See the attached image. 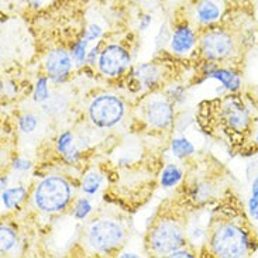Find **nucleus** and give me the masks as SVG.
I'll return each mask as SVG.
<instances>
[{"label": "nucleus", "mask_w": 258, "mask_h": 258, "mask_svg": "<svg viewBox=\"0 0 258 258\" xmlns=\"http://www.w3.org/2000/svg\"><path fill=\"white\" fill-rule=\"evenodd\" d=\"M202 49L205 55L210 59H222L231 54L233 41L224 33H210L203 37Z\"/></svg>", "instance_id": "7"}, {"label": "nucleus", "mask_w": 258, "mask_h": 258, "mask_svg": "<svg viewBox=\"0 0 258 258\" xmlns=\"http://www.w3.org/2000/svg\"><path fill=\"white\" fill-rule=\"evenodd\" d=\"M124 106L121 100L112 95L99 96L91 103L89 114L92 121L98 127L114 126L123 116Z\"/></svg>", "instance_id": "3"}, {"label": "nucleus", "mask_w": 258, "mask_h": 258, "mask_svg": "<svg viewBox=\"0 0 258 258\" xmlns=\"http://www.w3.org/2000/svg\"><path fill=\"white\" fill-rule=\"evenodd\" d=\"M220 14L219 7L213 3V2H205L202 3L199 9H198V16H199V20L203 23H209V21L216 20Z\"/></svg>", "instance_id": "15"}, {"label": "nucleus", "mask_w": 258, "mask_h": 258, "mask_svg": "<svg viewBox=\"0 0 258 258\" xmlns=\"http://www.w3.org/2000/svg\"><path fill=\"white\" fill-rule=\"evenodd\" d=\"M91 203L88 202V201H81V202L78 203L77 209H75V217L77 219H84L91 212Z\"/></svg>", "instance_id": "24"}, {"label": "nucleus", "mask_w": 258, "mask_h": 258, "mask_svg": "<svg viewBox=\"0 0 258 258\" xmlns=\"http://www.w3.org/2000/svg\"><path fill=\"white\" fill-rule=\"evenodd\" d=\"M212 245L220 257H243L248 248V238L243 229L234 224H224L213 233Z\"/></svg>", "instance_id": "2"}, {"label": "nucleus", "mask_w": 258, "mask_h": 258, "mask_svg": "<svg viewBox=\"0 0 258 258\" xmlns=\"http://www.w3.org/2000/svg\"><path fill=\"white\" fill-rule=\"evenodd\" d=\"M102 34V30L98 26H92L89 28V31H88V34H86V41H91V40H96L99 35Z\"/></svg>", "instance_id": "26"}, {"label": "nucleus", "mask_w": 258, "mask_h": 258, "mask_svg": "<svg viewBox=\"0 0 258 258\" xmlns=\"http://www.w3.org/2000/svg\"><path fill=\"white\" fill-rule=\"evenodd\" d=\"M134 75L137 77L139 82L146 85V86H154L158 81V70L154 65H150V63L140 65L137 71L134 72Z\"/></svg>", "instance_id": "12"}, {"label": "nucleus", "mask_w": 258, "mask_h": 258, "mask_svg": "<svg viewBox=\"0 0 258 258\" xmlns=\"http://www.w3.org/2000/svg\"><path fill=\"white\" fill-rule=\"evenodd\" d=\"M248 209H250L251 216L258 220V190L252 192L251 198H250V202H248Z\"/></svg>", "instance_id": "25"}, {"label": "nucleus", "mask_w": 258, "mask_h": 258, "mask_svg": "<svg viewBox=\"0 0 258 258\" xmlns=\"http://www.w3.org/2000/svg\"><path fill=\"white\" fill-rule=\"evenodd\" d=\"M93 58H96V49H92V52H91V55H89V62H93Z\"/></svg>", "instance_id": "29"}, {"label": "nucleus", "mask_w": 258, "mask_h": 258, "mask_svg": "<svg viewBox=\"0 0 258 258\" xmlns=\"http://www.w3.org/2000/svg\"><path fill=\"white\" fill-rule=\"evenodd\" d=\"M172 153L176 157H185L194 153V146L186 139H176L172 141Z\"/></svg>", "instance_id": "18"}, {"label": "nucleus", "mask_w": 258, "mask_h": 258, "mask_svg": "<svg viewBox=\"0 0 258 258\" xmlns=\"http://www.w3.org/2000/svg\"><path fill=\"white\" fill-rule=\"evenodd\" d=\"M252 192H255V190H258V178L255 179V181L252 182Z\"/></svg>", "instance_id": "30"}, {"label": "nucleus", "mask_w": 258, "mask_h": 258, "mask_svg": "<svg viewBox=\"0 0 258 258\" xmlns=\"http://www.w3.org/2000/svg\"><path fill=\"white\" fill-rule=\"evenodd\" d=\"M89 244L98 251H109L123 240V229L112 220H99L89 227Z\"/></svg>", "instance_id": "4"}, {"label": "nucleus", "mask_w": 258, "mask_h": 258, "mask_svg": "<svg viewBox=\"0 0 258 258\" xmlns=\"http://www.w3.org/2000/svg\"><path fill=\"white\" fill-rule=\"evenodd\" d=\"M48 99V88H47V79L45 78H41L38 82H37V86H35L34 92V100L35 102H45Z\"/></svg>", "instance_id": "20"}, {"label": "nucleus", "mask_w": 258, "mask_h": 258, "mask_svg": "<svg viewBox=\"0 0 258 258\" xmlns=\"http://www.w3.org/2000/svg\"><path fill=\"white\" fill-rule=\"evenodd\" d=\"M86 41H79L75 45V48L72 49V56L74 59L77 61L78 63H82L85 59V55H86Z\"/></svg>", "instance_id": "23"}, {"label": "nucleus", "mask_w": 258, "mask_h": 258, "mask_svg": "<svg viewBox=\"0 0 258 258\" xmlns=\"http://www.w3.org/2000/svg\"><path fill=\"white\" fill-rule=\"evenodd\" d=\"M257 143H258V133H257Z\"/></svg>", "instance_id": "31"}, {"label": "nucleus", "mask_w": 258, "mask_h": 258, "mask_svg": "<svg viewBox=\"0 0 258 258\" xmlns=\"http://www.w3.org/2000/svg\"><path fill=\"white\" fill-rule=\"evenodd\" d=\"M224 119L227 126L233 130H244L248 124V112L243 105L237 103L236 100H229L224 106Z\"/></svg>", "instance_id": "10"}, {"label": "nucleus", "mask_w": 258, "mask_h": 258, "mask_svg": "<svg viewBox=\"0 0 258 258\" xmlns=\"http://www.w3.org/2000/svg\"><path fill=\"white\" fill-rule=\"evenodd\" d=\"M195 44V37L194 33L186 27L178 28L174 33L172 41H171V47L175 52L182 54V52H188L189 49L194 47Z\"/></svg>", "instance_id": "11"}, {"label": "nucleus", "mask_w": 258, "mask_h": 258, "mask_svg": "<svg viewBox=\"0 0 258 258\" xmlns=\"http://www.w3.org/2000/svg\"><path fill=\"white\" fill-rule=\"evenodd\" d=\"M71 146H72V134L71 133H63L62 136L58 140V150L62 154H67L70 151Z\"/></svg>", "instance_id": "22"}, {"label": "nucleus", "mask_w": 258, "mask_h": 258, "mask_svg": "<svg viewBox=\"0 0 258 258\" xmlns=\"http://www.w3.org/2000/svg\"><path fill=\"white\" fill-rule=\"evenodd\" d=\"M100 183H102V175L98 172H89L82 182V189H84V192L92 195L98 190Z\"/></svg>", "instance_id": "17"}, {"label": "nucleus", "mask_w": 258, "mask_h": 258, "mask_svg": "<svg viewBox=\"0 0 258 258\" xmlns=\"http://www.w3.org/2000/svg\"><path fill=\"white\" fill-rule=\"evenodd\" d=\"M210 78H215L219 82H222L224 88H227L229 91H237L240 88V78L236 74L230 72V71H215V72L210 74Z\"/></svg>", "instance_id": "13"}, {"label": "nucleus", "mask_w": 258, "mask_h": 258, "mask_svg": "<svg viewBox=\"0 0 258 258\" xmlns=\"http://www.w3.org/2000/svg\"><path fill=\"white\" fill-rule=\"evenodd\" d=\"M26 195V189L24 188H13L7 189L3 192L2 199L7 209H13L14 206H17L23 201V198Z\"/></svg>", "instance_id": "14"}, {"label": "nucleus", "mask_w": 258, "mask_h": 258, "mask_svg": "<svg viewBox=\"0 0 258 258\" xmlns=\"http://www.w3.org/2000/svg\"><path fill=\"white\" fill-rule=\"evenodd\" d=\"M0 241H2V252L9 251L16 243V236L10 229L7 227H2L0 231Z\"/></svg>", "instance_id": "19"}, {"label": "nucleus", "mask_w": 258, "mask_h": 258, "mask_svg": "<svg viewBox=\"0 0 258 258\" xmlns=\"http://www.w3.org/2000/svg\"><path fill=\"white\" fill-rule=\"evenodd\" d=\"M128 63H130V56L127 51L119 45L106 47L99 58V68L107 77L120 75L128 67Z\"/></svg>", "instance_id": "6"}, {"label": "nucleus", "mask_w": 258, "mask_h": 258, "mask_svg": "<svg viewBox=\"0 0 258 258\" xmlns=\"http://www.w3.org/2000/svg\"><path fill=\"white\" fill-rule=\"evenodd\" d=\"M147 119L154 127L164 128L172 121V107L165 100L155 99L147 107Z\"/></svg>", "instance_id": "8"}, {"label": "nucleus", "mask_w": 258, "mask_h": 258, "mask_svg": "<svg viewBox=\"0 0 258 258\" xmlns=\"http://www.w3.org/2000/svg\"><path fill=\"white\" fill-rule=\"evenodd\" d=\"M45 68L49 72V75L54 78L55 81H61L63 77H67V74L71 71L72 62H71L70 55L65 51L56 49V51H52L47 56Z\"/></svg>", "instance_id": "9"}, {"label": "nucleus", "mask_w": 258, "mask_h": 258, "mask_svg": "<svg viewBox=\"0 0 258 258\" xmlns=\"http://www.w3.org/2000/svg\"><path fill=\"white\" fill-rule=\"evenodd\" d=\"M183 244V233L172 222H161L151 234V245L158 254H171Z\"/></svg>", "instance_id": "5"}, {"label": "nucleus", "mask_w": 258, "mask_h": 258, "mask_svg": "<svg viewBox=\"0 0 258 258\" xmlns=\"http://www.w3.org/2000/svg\"><path fill=\"white\" fill-rule=\"evenodd\" d=\"M182 172L179 168H176L175 165H169L164 169L162 172V176H161V183L162 186L165 188H169V186H174L176 182L181 179Z\"/></svg>", "instance_id": "16"}, {"label": "nucleus", "mask_w": 258, "mask_h": 258, "mask_svg": "<svg viewBox=\"0 0 258 258\" xmlns=\"http://www.w3.org/2000/svg\"><path fill=\"white\" fill-rule=\"evenodd\" d=\"M70 185L58 176H49L37 186L34 202L42 212H58L67 206L70 201Z\"/></svg>", "instance_id": "1"}, {"label": "nucleus", "mask_w": 258, "mask_h": 258, "mask_svg": "<svg viewBox=\"0 0 258 258\" xmlns=\"http://www.w3.org/2000/svg\"><path fill=\"white\" fill-rule=\"evenodd\" d=\"M171 257H192L190 254H188L186 251H178V250H175L169 254Z\"/></svg>", "instance_id": "28"}, {"label": "nucleus", "mask_w": 258, "mask_h": 258, "mask_svg": "<svg viewBox=\"0 0 258 258\" xmlns=\"http://www.w3.org/2000/svg\"><path fill=\"white\" fill-rule=\"evenodd\" d=\"M37 127V119L31 114H26L20 119V128L24 133H31Z\"/></svg>", "instance_id": "21"}, {"label": "nucleus", "mask_w": 258, "mask_h": 258, "mask_svg": "<svg viewBox=\"0 0 258 258\" xmlns=\"http://www.w3.org/2000/svg\"><path fill=\"white\" fill-rule=\"evenodd\" d=\"M14 168H16V169H20V171H26V169L30 168V164H28V161L17 160L14 162Z\"/></svg>", "instance_id": "27"}]
</instances>
